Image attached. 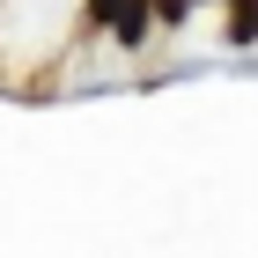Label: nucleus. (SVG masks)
Returning <instances> with one entry per match:
<instances>
[{
  "mask_svg": "<svg viewBox=\"0 0 258 258\" xmlns=\"http://www.w3.org/2000/svg\"><path fill=\"white\" fill-rule=\"evenodd\" d=\"M96 8L103 30H118V44H140V30H148V0H89Z\"/></svg>",
  "mask_w": 258,
  "mask_h": 258,
  "instance_id": "1",
  "label": "nucleus"
}]
</instances>
